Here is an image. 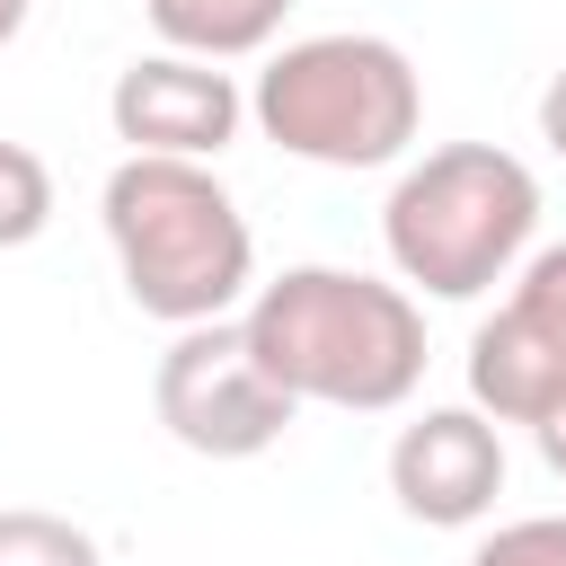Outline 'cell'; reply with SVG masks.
<instances>
[{
  "label": "cell",
  "mask_w": 566,
  "mask_h": 566,
  "mask_svg": "<svg viewBox=\"0 0 566 566\" xmlns=\"http://www.w3.org/2000/svg\"><path fill=\"white\" fill-rule=\"evenodd\" d=\"M150 407H159L168 442L195 451V460H256L301 416V398L256 363V345H248L239 318L177 327L168 354H159V371H150Z\"/></svg>",
  "instance_id": "cell-5"
},
{
  "label": "cell",
  "mask_w": 566,
  "mask_h": 566,
  "mask_svg": "<svg viewBox=\"0 0 566 566\" xmlns=\"http://www.w3.org/2000/svg\"><path fill=\"white\" fill-rule=\"evenodd\" d=\"M469 566H566V513H522L495 539H478Z\"/></svg>",
  "instance_id": "cell-12"
},
{
  "label": "cell",
  "mask_w": 566,
  "mask_h": 566,
  "mask_svg": "<svg viewBox=\"0 0 566 566\" xmlns=\"http://www.w3.org/2000/svg\"><path fill=\"white\" fill-rule=\"evenodd\" d=\"M248 345L256 363L301 398V407H345V416H389L424 380V310L407 283L354 274V265H283L248 301Z\"/></svg>",
  "instance_id": "cell-1"
},
{
  "label": "cell",
  "mask_w": 566,
  "mask_h": 566,
  "mask_svg": "<svg viewBox=\"0 0 566 566\" xmlns=\"http://www.w3.org/2000/svg\"><path fill=\"white\" fill-rule=\"evenodd\" d=\"M248 115L310 168H389L424 124V80L389 35H301L256 71Z\"/></svg>",
  "instance_id": "cell-4"
},
{
  "label": "cell",
  "mask_w": 566,
  "mask_h": 566,
  "mask_svg": "<svg viewBox=\"0 0 566 566\" xmlns=\"http://www.w3.org/2000/svg\"><path fill=\"white\" fill-rule=\"evenodd\" d=\"M531 442H539V460H548V469L566 478V398H557V407H548V416L531 424Z\"/></svg>",
  "instance_id": "cell-14"
},
{
  "label": "cell",
  "mask_w": 566,
  "mask_h": 566,
  "mask_svg": "<svg viewBox=\"0 0 566 566\" xmlns=\"http://www.w3.org/2000/svg\"><path fill=\"white\" fill-rule=\"evenodd\" d=\"M531 230H539V177L495 142L424 150L380 203V248H389L398 283H416L433 301L495 292L531 256Z\"/></svg>",
  "instance_id": "cell-3"
},
{
  "label": "cell",
  "mask_w": 566,
  "mask_h": 566,
  "mask_svg": "<svg viewBox=\"0 0 566 566\" xmlns=\"http://www.w3.org/2000/svg\"><path fill=\"white\" fill-rule=\"evenodd\" d=\"M150 27L168 35V53H203V62H239V53H265L283 35V9L292 0H142Z\"/></svg>",
  "instance_id": "cell-9"
},
{
  "label": "cell",
  "mask_w": 566,
  "mask_h": 566,
  "mask_svg": "<svg viewBox=\"0 0 566 566\" xmlns=\"http://www.w3.org/2000/svg\"><path fill=\"white\" fill-rule=\"evenodd\" d=\"M115 274L133 292L142 318L159 327H195V318H230L239 292L256 283V239L248 212L230 203V186L212 177V159H150L124 150L106 195H97Z\"/></svg>",
  "instance_id": "cell-2"
},
{
  "label": "cell",
  "mask_w": 566,
  "mask_h": 566,
  "mask_svg": "<svg viewBox=\"0 0 566 566\" xmlns=\"http://www.w3.org/2000/svg\"><path fill=\"white\" fill-rule=\"evenodd\" d=\"M27 9H35V0H0V44H18V27H27Z\"/></svg>",
  "instance_id": "cell-15"
},
{
  "label": "cell",
  "mask_w": 566,
  "mask_h": 566,
  "mask_svg": "<svg viewBox=\"0 0 566 566\" xmlns=\"http://www.w3.org/2000/svg\"><path fill=\"white\" fill-rule=\"evenodd\" d=\"M0 566H106L97 539L62 513H35V504H9L0 513Z\"/></svg>",
  "instance_id": "cell-10"
},
{
  "label": "cell",
  "mask_w": 566,
  "mask_h": 566,
  "mask_svg": "<svg viewBox=\"0 0 566 566\" xmlns=\"http://www.w3.org/2000/svg\"><path fill=\"white\" fill-rule=\"evenodd\" d=\"M389 495L424 531H469L504 495V433L486 407H424L389 442Z\"/></svg>",
  "instance_id": "cell-8"
},
{
  "label": "cell",
  "mask_w": 566,
  "mask_h": 566,
  "mask_svg": "<svg viewBox=\"0 0 566 566\" xmlns=\"http://www.w3.org/2000/svg\"><path fill=\"white\" fill-rule=\"evenodd\" d=\"M44 221H53V168L27 142H0V248L44 239Z\"/></svg>",
  "instance_id": "cell-11"
},
{
  "label": "cell",
  "mask_w": 566,
  "mask_h": 566,
  "mask_svg": "<svg viewBox=\"0 0 566 566\" xmlns=\"http://www.w3.org/2000/svg\"><path fill=\"white\" fill-rule=\"evenodd\" d=\"M566 398V239L513 265V292L469 336V407L495 424H539Z\"/></svg>",
  "instance_id": "cell-6"
},
{
  "label": "cell",
  "mask_w": 566,
  "mask_h": 566,
  "mask_svg": "<svg viewBox=\"0 0 566 566\" xmlns=\"http://www.w3.org/2000/svg\"><path fill=\"white\" fill-rule=\"evenodd\" d=\"M539 142L566 159V62L548 71V88H539Z\"/></svg>",
  "instance_id": "cell-13"
},
{
  "label": "cell",
  "mask_w": 566,
  "mask_h": 566,
  "mask_svg": "<svg viewBox=\"0 0 566 566\" xmlns=\"http://www.w3.org/2000/svg\"><path fill=\"white\" fill-rule=\"evenodd\" d=\"M106 124H115V142H133L150 159H221L248 124V97L203 53H142L115 71Z\"/></svg>",
  "instance_id": "cell-7"
}]
</instances>
